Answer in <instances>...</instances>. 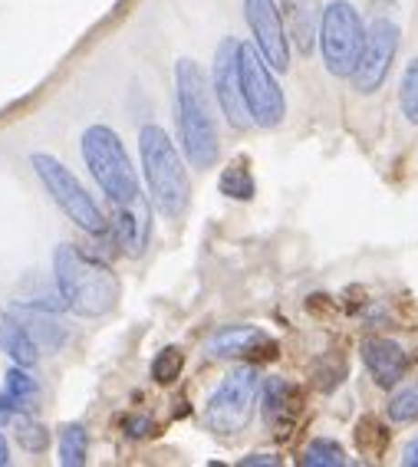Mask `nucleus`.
<instances>
[{
	"mask_svg": "<svg viewBox=\"0 0 418 467\" xmlns=\"http://www.w3.org/2000/svg\"><path fill=\"white\" fill-rule=\"evenodd\" d=\"M175 102H178V132L182 149L194 168H211L218 161L221 135L218 119L211 109V89L198 59H178L175 67Z\"/></svg>",
	"mask_w": 418,
	"mask_h": 467,
	"instance_id": "nucleus-1",
	"label": "nucleus"
},
{
	"mask_svg": "<svg viewBox=\"0 0 418 467\" xmlns=\"http://www.w3.org/2000/svg\"><path fill=\"white\" fill-rule=\"evenodd\" d=\"M53 276L63 306L76 317H106L119 303V280L99 257L79 251L76 244H59L53 251Z\"/></svg>",
	"mask_w": 418,
	"mask_h": 467,
	"instance_id": "nucleus-2",
	"label": "nucleus"
},
{
	"mask_svg": "<svg viewBox=\"0 0 418 467\" xmlns=\"http://www.w3.org/2000/svg\"><path fill=\"white\" fill-rule=\"evenodd\" d=\"M139 151H142L145 182H149V198L155 211L168 221L182 217L192 201V178H188V168H184L172 135L149 122L139 132Z\"/></svg>",
	"mask_w": 418,
	"mask_h": 467,
	"instance_id": "nucleus-3",
	"label": "nucleus"
},
{
	"mask_svg": "<svg viewBox=\"0 0 418 467\" xmlns=\"http://www.w3.org/2000/svg\"><path fill=\"white\" fill-rule=\"evenodd\" d=\"M79 142H83V159L89 175L96 178V184L112 204H132L142 194L139 175H135L132 159H129L126 142L119 139V132H112L110 126H89Z\"/></svg>",
	"mask_w": 418,
	"mask_h": 467,
	"instance_id": "nucleus-4",
	"label": "nucleus"
},
{
	"mask_svg": "<svg viewBox=\"0 0 418 467\" xmlns=\"http://www.w3.org/2000/svg\"><path fill=\"white\" fill-rule=\"evenodd\" d=\"M362 43H366V26H362L360 10L350 0H333L323 7L319 17V53L333 76L350 79L360 67Z\"/></svg>",
	"mask_w": 418,
	"mask_h": 467,
	"instance_id": "nucleus-5",
	"label": "nucleus"
},
{
	"mask_svg": "<svg viewBox=\"0 0 418 467\" xmlns=\"http://www.w3.org/2000/svg\"><path fill=\"white\" fill-rule=\"evenodd\" d=\"M30 168L40 175L43 188L50 192V198L59 204V211H63L76 227H83L86 234L110 231V221H106V214L99 211V204L92 201V194L86 192L83 184H79V178H76L63 161L47 155V151H37V155H30Z\"/></svg>",
	"mask_w": 418,
	"mask_h": 467,
	"instance_id": "nucleus-6",
	"label": "nucleus"
},
{
	"mask_svg": "<svg viewBox=\"0 0 418 467\" xmlns=\"http://www.w3.org/2000/svg\"><path fill=\"white\" fill-rule=\"evenodd\" d=\"M237 63H241L244 102H247V109H251L254 126L277 129L287 116L284 89H280V83H277V76H274L277 69L260 57L257 47H247V43H241Z\"/></svg>",
	"mask_w": 418,
	"mask_h": 467,
	"instance_id": "nucleus-7",
	"label": "nucleus"
},
{
	"mask_svg": "<svg viewBox=\"0 0 418 467\" xmlns=\"http://www.w3.org/2000/svg\"><path fill=\"white\" fill-rule=\"evenodd\" d=\"M257 389H260L257 368L244 366L237 372H231L218 385V392L208 399V405H204V425L214 434L244 431L254 415V405H257Z\"/></svg>",
	"mask_w": 418,
	"mask_h": 467,
	"instance_id": "nucleus-8",
	"label": "nucleus"
},
{
	"mask_svg": "<svg viewBox=\"0 0 418 467\" xmlns=\"http://www.w3.org/2000/svg\"><path fill=\"white\" fill-rule=\"evenodd\" d=\"M241 43L235 36H225L214 50V69H211V92L218 99L221 112L235 129H251V109L244 102V86H241V63H237Z\"/></svg>",
	"mask_w": 418,
	"mask_h": 467,
	"instance_id": "nucleus-9",
	"label": "nucleus"
},
{
	"mask_svg": "<svg viewBox=\"0 0 418 467\" xmlns=\"http://www.w3.org/2000/svg\"><path fill=\"white\" fill-rule=\"evenodd\" d=\"M395 50H399V24L389 17H376L366 30V43H362L360 67L352 73V83L362 96L376 92L385 83V76L392 69Z\"/></svg>",
	"mask_w": 418,
	"mask_h": 467,
	"instance_id": "nucleus-10",
	"label": "nucleus"
},
{
	"mask_svg": "<svg viewBox=\"0 0 418 467\" xmlns=\"http://www.w3.org/2000/svg\"><path fill=\"white\" fill-rule=\"evenodd\" d=\"M244 17L254 34V47L277 73L290 67V36H287L284 14L277 0H244Z\"/></svg>",
	"mask_w": 418,
	"mask_h": 467,
	"instance_id": "nucleus-11",
	"label": "nucleus"
},
{
	"mask_svg": "<svg viewBox=\"0 0 418 467\" xmlns=\"http://www.w3.org/2000/svg\"><path fill=\"white\" fill-rule=\"evenodd\" d=\"M208 356L211 359H244V356L274 359L277 342L257 326H227L208 339Z\"/></svg>",
	"mask_w": 418,
	"mask_h": 467,
	"instance_id": "nucleus-12",
	"label": "nucleus"
},
{
	"mask_svg": "<svg viewBox=\"0 0 418 467\" xmlns=\"http://www.w3.org/2000/svg\"><path fill=\"white\" fill-rule=\"evenodd\" d=\"M362 362H366L369 376L376 379L379 389H395L409 368L405 349L392 339H366L362 342Z\"/></svg>",
	"mask_w": 418,
	"mask_h": 467,
	"instance_id": "nucleus-13",
	"label": "nucleus"
},
{
	"mask_svg": "<svg viewBox=\"0 0 418 467\" xmlns=\"http://www.w3.org/2000/svg\"><path fill=\"white\" fill-rule=\"evenodd\" d=\"M280 14H284L290 43L303 57H309L319 40V17H323L319 4L317 0H280Z\"/></svg>",
	"mask_w": 418,
	"mask_h": 467,
	"instance_id": "nucleus-14",
	"label": "nucleus"
},
{
	"mask_svg": "<svg viewBox=\"0 0 418 467\" xmlns=\"http://www.w3.org/2000/svg\"><path fill=\"white\" fill-rule=\"evenodd\" d=\"M260 409H264V421L277 434H284L293 425V418H297L300 395H297V389L290 382H284L280 376H270L260 385Z\"/></svg>",
	"mask_w": 418,
	"mask_h": 467,
	"instance_id": "nucleus-15",
	"label": "nucleus"
},
{
	"mask_svg": "<svg viewBox=\"0 0 418 467\" xmlns=\"http://www.w3.org/2000/svg\"><path fill=\"white\" fill-rule=\"evenodd\" d=\"M112 227H116V237L126 247V254L139 257L149 241V201L139 194L132 204H119V217L112 221Z\"/></svg>",
	"mask_w": 418,
	"mask_h": 467,
	"instance_id": "nucleus-16",
	"label": "nucleus"
},
{
	"mask_svg": "<svg viewBox=\"0 0 418 467\" xmlns=\"http://www.w3.org/2000/svg\"><path fill=\"white\" fill-rule=\"evenodd\" d=\"M40 401V382L24 366L10 368L4 376V389H0V418H17L20 411H30Z\"/></svg>",
	"mask_w": 418,
	"mask_h": 467,
	"instance_id": "nucleus-17",
	"label": "nucleus"
},
{
	"mask_svg": "<svg viewBox=\"0 0 418 467\" xmlns=\"http://www.w3.org/2000/svg\"><path fill=\"white\" fill-rule=\"evenodd\" d=\"M0 352H7L17 366H34L40 352L37 339L26 333V326L10 309H0Z\"/></svg>",
	"mask_w": 418,
	"mask_h": 467,
	"instance_id": "nucleus-18",
	"label": "nucleus"
},
{
	"mask_svg": "<svg viewBox=\"0 0 418 467\" xmlns=\"http://www.w3.org/2000/svg\"><path fill=\"white\" fill-rule=\"evenodd\" d=\"M10 313H14V317L26 326V333L34 336L37 346H50V349H57V346H63V342H67V329H63V323H59L53 313H47V309L14 306Z\"/></svg>",
	"mask_w": 418,
	"mask_h": 467,
	"instance_id": "nucleus-19",
	"label": "nucleus"
},
{
	"mask_svg": "<svg viewBox=\"0 0 418 467\" xmlns=\"http://www.w3.org/2000/svg\"><path fill=\"white\" fill-rule=\"evenodd\" d=\"M218 188H221V194H225V198H235V201H251L254 192H257L251 168H247V161H244V159H235L231 165L225 168V171H221Z\"/></svg>",
	"mask_w": 418,
	"mask_h": 467,
	"instance_id": "nucleus-20",
	"label": "nucleus"
},
{
	"mask_svg": "<svg viewBox=\"0 0 418 467\" xmlns=\"http://www.w3.org/2000/svg\"><path fill=\"white\" fill-rule=\"evenodd\" d=\"M86 454H89V434L79 421H69V425L59 428V464L79 467L86 464Z\"/></svg>",
	"mask_w": 418,
	"mask_h": 467,
	"instance_id": "nucleus-21",
	"label": "nucleus"
},
{
	"mask_svg": "<svg viewBox=\"0 0 418 467\" xmlns=\"http://www.w3.org/2000/svg\"><path fill=\"white\" fill-rule=\"evenodd\" d=\"M303 464L307 467H343L346 464V451L333 441V438H317L309 441L303 451Z\"/></svg>",
	"mask_w": 418,
	"mask_h": 467,
	"instance_id": "nucleus-22",
	"label": "nucleus"
},
{
	"mask_svg": "<svg viewBox=\"0 0 418 467\" xmlns=\"http://www.w3.org/2000/svg\"><path fill=\"white\" fill-rule=\"evenodd\" d=\"M399 109L412 126H418V59H412L399 83Z\"/></svg>",
	"mask_w": 418,
	"mask_h": 467,
	"instance_id": "nucleus-23",
	"label": "nucleus"
},
{
	"mask_svg": "<svg viewBox=\"0 0 418 467\" xmlns=\"http://www.w3.org/2000/svg\"><path fill=\"white\" fill-rule=\"evenodd\" d=\"M182 368H184V352L175 349V346H168V349H162L159 356H155V362H152V379L159 385H172L182 379Z\"/></svg>",
	"mask_w": 418,
	"mask_h": 467,
	"instance_id": "nucleus-24",
	"label": "nucleus"
},
{
	"mask_svg": "<svg viewBox=\"0 0 418 467\" xmlns=\"http://www.w3.org/2000/svg\"><path fill=\"white\" fill-rule=\"evenodd\" d=\"M389 418L395 425H412L418 421V385H405L402 392L389 399Z\"/></svg>",
	"mask_w": 418,
	"mask_h": 467,
	"instance_id": "nucleus-25",
	"label": "nucleus"
},
{
	"mask_svg": "<svg viewBox=\"0 0 418 467\" xmlns=\"http://www.w3.org/2000/svg\"><path fill=\"white\" fill-rule=\"evenodd\" d=\"M17 441H20V448L30 451V454H43V451L50 448V431H47L40 421H34V418H20Z\"/></svg>",
	"mask_w": 418,
	"mask_h": 467,
	"instance_id": "nucleus-26",
	"label": "nucleus"
},
{
	"mask_svg": "<svg viewBox=\"0 0 418 467\" xmlns=\"http://www.w3.org/2000/svg\"><path fill=\"white\" fill-rule=\"evenodd\" d=\"M126 428H129V434H132V438H142V434H149L145 428H155V425H152L149 418H129Z\"/></svg>",
	"mask_w": 418,
	"mask_h": 467,
	"instance_id": "nucleus-27",
	"label": "nucleus"
},
{
	"mask_svg": "<svg viewBox=\"0 0 418 467\" xmlns=\"http://www.w3.org/2000/svg\"><path fill=\"white\" fill-rule=\"evenodd\" d=\"M402 464L405 467H418V438L405 444V454H402Z\"/></svg>",
	"mask_w": 418,
	"mask_h": 467,
	"instance_id": "nucleus-28",
	"label": "nucleus"
},
{
	"mask_svg": "<svg viewBox=\"0 0 418 467\" xmlns=\"http://www.w3.org/2000/svg\"><path fill=\"white\" fill-rule=\"evenodd\" d=\"M254 464H277V458L274 454H251V458H244V467H254Z\"/></svg>",
	"mask_w": 418,
	"mask_h": 467,
	"instance_id": "nucleus-29",
	"label": "nucleus"
},
{
	"mask_svg": "<svg viewBox=\"0 0 418 467\" xmlns=\"http://www.w3.org/2000/svg\"><path fill=\"white\" fill-rule=\"evenodd\" d=\"M10 464V448H7V438L0 434V467H7Z\"/></svg>",
	"mask_w": 418,
	"mask_h": 467,
	"instance_id": "nucleus-30",
	"label": "nucleus"
}]
</instances>
